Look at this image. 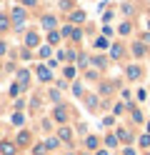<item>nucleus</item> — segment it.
I'll use <instances>...</instances> for the list:
<instances>
[{"label": "nucleus", "mask_w": 150, "mask_h": 155, "mask_svg": "<svg viewBox=\"0 0 150 155\" xmlns=\"http://www.w3.org/2000/svg\"><path fill=\"white\" fill-rule=\"evenodd\" d=\"M13 18H15V23H18V25H23V23H25V10H15Z\"/></svg>", "instance_id": "obj_1"}, {"label": "nucleus", "mask_w": 150, "mask_h": 155, "mask_svg": "<svg viewBox=\"0 0 150 155\" xmlns=\"http://www.w3.org/2000/svg\"><path fill=\"white\" fill-rule=\"evenodd\" d=\"M38 78H40V80H50V73L45 70V68H40V65H38Z\"/></svg>", "instance_id": "obj_2"}, {"label": "nucleus", "mask_w": 150, "mask_h": 155, "mask_svg": "<svg viewBox=\"0 0 150 155\" xmlns=\"http://www.w3.org/2000/svg\"><path fill=\"white\" fill-rule=\"evenodd\" d=\"M25 45H30V48H33V45H38V35H35V33H30V35L25 38Z\"/></svg>", "instance_id": "obj_3"}, {"label": "nucleus", "mask_w": 150, "mask_h": 155, "mask_svg": "<svg viewBox=\"0 0 150 155\" xmlns=\"http://www.w3.org/2000/svg\"><path fill=\"white\" fill-rule=\"evenodd\" d=\"M0 148H3V153H5V155H13V153H15V148H13V145H10V143H3V145H0Z\"/></svg>", "instance_id": "obj_4"}, {"label": "nucleus", "mask_w": 150, "mask_h": 155, "mask_svg": "<svg viewBox=\"0 0 150 155\" xmlns=\"http://www.w3.org/2000/svg\"><path fill=\"white\" fill-rule=\"evenodd\" d=\"M83 18H85V13H83V10H80V13H73V20H75V23H80Z\"/></svg>", "instance_id": "obj_5"}, {"label": "nucleus", "mask_w": 150, "mask_h": 155, "mask_svg": "<svg viewBox=\"0 0 150 155\" xmlns=\"http://www.w3.org/2000/svg\"><path fill=\"white\" fill-rule=\"evenodd\" d=\"M55 118H58L60 123H63V120H65V110H55Z\"/></svg>", "instance_id": "obj_6"}, {"label": "nucleus", "mask_w": 150, "mask_h": 155, "mask_svg": "<svg viewBox=\"0 0 150 155\" xmlns=\"http://www.w3.org/2000/svg\"><path fill=\"white\" fill-rule=\"evenodd\" d=\"M48 40H50V43H58V40H60V35H58V33H50Z\"/></svg>", "instance_id": "obj_7"}, {"label": "nucleus", "mask_w": 150, "mask_h": 155, "mask_svg": "<svg viewBox=\"0 0 150 155\" xmlns=\"http://www.w3.org/2000/svg\"><path fill=\"white\" fill-rule=\"evenodd\" d=\"M128 75L130 78H138V68H128Z\"/></svg>", "instance_id": "obj_8"}, {"label": "nucleus", "mask_w": 150, "mask_h": 155, "mask_svg": "<svg viewBox=\"0 0 150 155\" xmlns=\"http://www.w3.org/2000/svg\"><path fill=\"white\" fill-rule=\"evenodd\" d=\"M25 3H28V5H33V3H35V0H25Z\"/></svg>", "instance_id": "obj_9"}, {"label": "nucleus", "mask_w": 150, "mask_h": 155, "mask_svg": "<svg viewBox=\"0 0 150 155\" xmlns=\"http://www.w3.org/2000/svg\"><path fill=\"white\" fill-rule=\"evenodd\" d=\"M98 155H108V153H105V150H100V153H98Z\"/></svg>", "instance_id": "obj_10"}]
</instances>
